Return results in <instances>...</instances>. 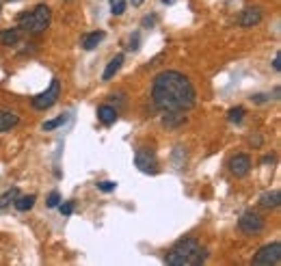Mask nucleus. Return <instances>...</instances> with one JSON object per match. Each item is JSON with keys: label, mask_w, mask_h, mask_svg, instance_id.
Wrapping results in <instances>:
<instances>
[{"label": "nucleus", "mask_w": 281, "mask_h": 266, "mask_svg": "<svg viewBox=\"0 0 281 266\" xmlns=\"http://www.w3.org/2000/svg\"><path fill=\"white\" fill-rule=\"evenodd\" d=\"M151 100L154 106L162 113L171 111H191L195 102H197V91H195L193 82L189 80V76H184L182 71L167 69L160 71L154 78L151 84Z\"/></svg>", "instance_id": "1"}, {"label": "nucleus", "mask_w": 281, "mask_h": 266, "mask_svg": "<svg viewBox=\"0 0 281 266\" xmlns=\"http://www.w3.org/2000/svg\"><path fill=\"white\" fill-rule=\"evenodd\" d=\"M208 251L201 249L197 238H182L177 240L164 255V262L169 266H184V264H204Z\"/></svg>", "instance_id": "2"}, {"label": "nucleus", "mask_w": 281, "mask_h": 266, "mask_svg": "<svg viewBox=\"0 0 281 266\" xmlns=\"http://www.w3.org/2000/svg\"><path fill=\"white\" fill-rule=\"evenodd\" d=\"M20 31L31 33V35H41L48 31L50 22H52V9L48 5H37L31 13H20L18 16Z\"/></svg>", "instance_id": "3"}, {"label": "nucleus", "mask_w": 281, "mask_h": 266, "mask_svg": "<svg viewBox=\"0 0 281 266\" xmlns=\"http://www.w3.org/2000/svg\"><path fill=\"white\" fill-rule=\"evenodd\" d=\"M59 98H61V80L59 78H52L50 87L43 93H39V96L33 98V109L35 111H48L59 102Z\"/></svg>", "instance_id": "4"}, {"label": "nucleus", "mask_w": 281, "mask_h": 266, "mask_svg": "<svg viewBox=\"0 0 281 266\" xmlns=\"http://www.w3.org/2000/svg\"><path fill=\"white\" fill-rule=\"evenodd\" d=\"M253 264L255 266H279L281 264V242L264 244L253 255Z\"/></svg>", "instance_id": "5"}, {"label": "nucleus", "mask_w": 281, "mask_h": 266, "mask_svg": "<svg viewBox=\"0 0 281 266\" xmlns=\"http://www.w3.org/2000/svg\"><path fill=\"white\" fill-rule=\"evenodd\" d=\"M134 164L139 167V171L143 173H156L158 171V156L154 149L149 147H139L134 154Z\"/></svg>", "instance_id": "6"}, {"label": "nucleus", "mask_w": 281, "mask_h": 266, "mask_svg": "<svg viewBox=\"0 0 281 266\" xmlns=\"http://www.w3.org/2000/svg\"><path fill=\"white\" fill-rule=\"evenodd\" d=\"M238 227H240V232L253 236V234H259L264 229V219L255 212H244L242 217L238 219Z\"/></svg>", "instance_id": "7"}, {"label": "nucleus", "mask_w": 281, "mask_h": 266, "mask_svg": "<svg viewBox=\"0 0 281 266\" xmlns=\"http://www.w3.org/2000/svg\"><path fill=\"white\" fill-rule=\"evenodd\" d=\"M251 167H253V162H251L249 154H236L232 160H229V171H232V175H236V178L249 175Z\"/></svg>", "instance_id": "8"}, {"label": "nucleus", "mask_w": 281, "mask_h": 266, "mask_svg": "<svg viewBox=\"0 0 281 266\" xmlns=\"http://www.w3.org/2000/svg\"><path fill=\"white\" fill-rule=\"evenodd\" d=\"M264 13L259 7H247L242 13H240V20H238V24H240L242 28H251V26H257L259 22H262Z\"/></svg>", "instance_id": "9"}, {"label": "nucleus", "mask_w": 281, "mask_h": 266, "mask_svg": "<svg viewBox=\"0 0 281 266\" xmlns=\"http://www.w3.org/2000/svg\"><path fill=\"white\" fill-rule=\"evenodd\" d=\"M98 119L102 121L104 126H113L115 121H117V109L111 106V104H102L98 109Z\"/></svg>", "instance_id": "10"}, {"label": "nucleus", "mask_w": 281, "mask_h": 266, "mask_svg": "<svg viewBox=\"0 0 281 266\" xmlns=\"http://www.w3.org/2000/svg\"><path fill=\"white\" fill-rule=\"evenodd\" d=\"M121 65H124V54H117V56H113L111 61H108V65L104 69V74H102V80L108 82V80H113V76L117 74V71L121 69Z\"/></svg>", "instance_id": "11"}, {"label": "nucleus", "mask_w": 281, "mask_h": 266, "mask_svg": "<svg viewBox=\"0 0 281 266\" xmlns=\"http://www.w3.org/2000/svg\"><path fill=\"white\" fill-rule=\"evenodd\" d=\"M18 124H20L18 113H13V111H0V132L11 130V128H16Z\"/></svg>", "instance_id": "12"}, {"label": "nucleus", "mask_w": 281, "mask_h": 266, "mask_svg": "<svg viewBox=\"0 0 281 266\" xmlns=\"http://www.w3.org/2000/svg\"><path fill=\"white\" fill-rule=\"evenodd\" d=\"M22 37L20 28H7V31H0V44L3 46H16Z\"/></svg>", "instance_id": "13"}, {"label": "nucleus", "mask_w": 281, "mask_h": 266, "mask_svg": "<svg viewBox=\"0 0 281 266\" xmlns=\"http://www.w3.org/2000/svg\"><path fill=\"white\" fill-rule=\"evenodd\" d=\"M106 37V33L104 31H96V33H89V35H84V39H82V48L84 50H96L100 46V41H102Z\"/></svg>", "instance_id": "14"}, {"label": "nucleus", "mask_w": 281, "mask_h": 266, "mask_svg": "<svg viewBox=\"0 0 281 266\" xmlns=\"http://www.w3.org/2000/svg\"><path fill=\"white\" fill-rule=\"evenodd\" d=\"M281 204V193L279 191H272V193H264L259 197V206L262 208H279Z\"/></svg>", "instance_id": "15"}, {"label": "nucleus", "mask_w": 281, "mask_h": 266, "mask_svg": "<svg viewBox=\"0 0 281 266\" xmlns=\"http://www.w3.org/2000/svg\"><path fill=\"white\" fill-rule=\"evenodd\" d=\"M35 201H37L35 195H24V197L18 195L16 199H13V206H16V210H20V212H28L35 206Z\"/></svg>", "instance_id": "16"}, {"label": "nucleus", "mask_w": 281, "mask_h": 266, "mask_svg": "<svg viewBox=\"0 0 281 266\" xmlns=\"http://www.w3.org/2000/svg\"><path fill=\"white\" fill-rule=\"evenodd\" d=\"M184 121H186V117H184V113H179V111H171L162 117V124L167 128H177L179 124H184Z\"/></svg>", "instance_id": "17"}, {"label": "nucleus", "mask_w": 281, "mask_h": 266, "mask_svg": "<svg viewBox=\"0 0 281 266\" xmlns=\"http://www.w3.org/2000/svg\"><path fill=\"white\" fill-rule=\"evenodd\" d=\"M20 195V191L18 189H9V191H5L3 195H0V210H5L7 206H11L13 204V199H16Z\"/></svg>", "instance_id": "18"}, {"label": "nucleus", "mask_w": 281, "mask_h": 266, "mask_svg": "<svg viewBox=\"0 0 281 266\" xmlns=\"http://www.w3.org/2000/svg\"><path fill=\"white\" fill-rule=\"evenodd\" d=\"M244 115H247V109H244V106H236V109H229L227 119L232 121V124H240L244 119Z\"/></svg>", "instance_id": "19"}, {"label": "nucleus", "mask_w": 281, "mask_h": 266, "mask_svg": "<svg viewBox=\"0 0 281 266\" xmlns=\"http://www.w3.org/2000/svg\"><path fill=\"white\" fill-rule=\"evenodd\" d=\"M126 7H128V0H111V13L117 18L126 13Z\"/></svg>", "instance_id": "20"}, {"label": "nucleus", "mask_w": 281, "mask_h": 266, "mask_svg": "<svg viewBox=\"0 0 281 266\" xmlns=\"http://www.w3.org/2000/svg\"><path fill=\"white\" fill-rule=\"evenodd\" d=\"M67 119H69V115H61V117H56V119H50V121H46V124H43L41 128H43V130H46V132H50V130H54V128L63 126Z\"/></svg>", "instance_id": "21"}, {"label": "nucleus", "mask_w": 281, "mask_h": 266, "mask_svg": "<svg viewBox=\"0 0 281 266\" xmlns=\"http://www.w3.org/2000/svg\"><path fill=\"white\" fill-rule=\"evenodd\" d=\"M46 204H48V208H56L61 204V195H59V191H52L48 195V199H46Z\"/></svg>", "instance_id": "22"}, {"label": "nucleus", "mask_w": 281, "mask_h": 266, "mask_svg": "<svg viewBox=\"0 0 281 266\" xmlns=\"http://www.w3.org/2000/svg\"><path fill=\"white\" fill-rule=\"evenodd\" d=\"M98 189L102 193H113L115 189H117V182H111V180H106V182H100Z\"/></svg>", "instance_id": "23"}, {"label": "nucleus", "mask_w": 281, "mask_h": 266, "mask_svg": "<svg viewBox=\"0 0 281 266\" xmlns=\"http://www.w3.org/2000/svg\"><path fill=\"white\" fill-rule=\"evenodd\" d=\"M56 208H59V210H61V214H63V217H69V214L74 212V204H71V201H65V204H59Z\"/></svg>", "instance_id": "24"}, {"label": "nucleus", "mask_w": 281, "mask_h": 266, "mask_svg": "<svg viewBox=\"0 0 281 266\" xmlns=\"http://www.w3.org/2000/svg\"><path fill=\"white\" fill-rule=\"evenodd\" d=\"M272 67H275V71H281V54L277 52L275 59H272Z\"/></svg>", "instance_id": "25"}, {"label": "nucleus", "mask_w": 281, "mask_h": 266, "mask_svg": "<svg viewBox=\"0 0 281 266\" xmlns=\"http://www.w3.org/2000/svg\"><path fill=\"white\" fill-rule=\"evenodd\" d=\"M128 50H139V35H134V37L130 39V46H128Z\"/></svg>", "instance_id": "26"}, {"label": "nucleus", "mask_w": 281, "mask_h": 266, "mask_svg": "<svg viewBox=\"0 0 281 266\" xmlns=\"http://www.w3.org/2000/svg\"><path fill=\"white\" fill-rule=\"evenodd\" d=\"M156 22V16H147V18H143V26H151V24H154Z\"/></svg>", "instance_id": "27"}, {"label": "nucleus", "mask_w": 281, "mask_h": 266, "mask_svg": "<svg viewBox=\"0 0 281 266\" xmlns=\"http://www.w3.org/2000/svg\"><path fill=\"white\" fill-rule=\"evenodd\" d=\"M272 162H275V156H272V154L262 158V164H264V167H266V164H272Z\"/></svg>", "instance_id": "28"}, {"label": "nucleus", "mask_w": 281, "mask_h": 266, "mask_svg": "<svg viewBox=\"0 0 281 266\" xmlns=\"http://www.w3.org/2000/svg\"><path fill=\"white\" fill-rule=\"evenodd\" d=\"M130 3H132V5H134V7H139V5H141V3H143V0H130Z\"/></svg>", "instance_id": "29"}, {"label": "nucleus", "mask_w": 281, "mask_h": 266, "mask_svg": "<svg viewBox=\"0 0 281 266\" xmlns=\"http://www.w3.org/2000/svg\"><path fill=\"white\" fill-rule=\"evenodd\" d=\"M162 3H164V5H173V3H175V0H162Z\"/></svg>", "instance_id": "30"}, {"label": "nucleus", "mask_w": 281, "mask_h": 266, "mask_svg": "<svg viewBox=\"0 0 281 266\" xmlns=\"http://www.w3.org/2000/svg\"><path fill=\"white\" fill-rule=\"evenodd\" d=\"M0 11H3V7H0Z\"/></svg>", "instance_id": "31"}]
</instances>
